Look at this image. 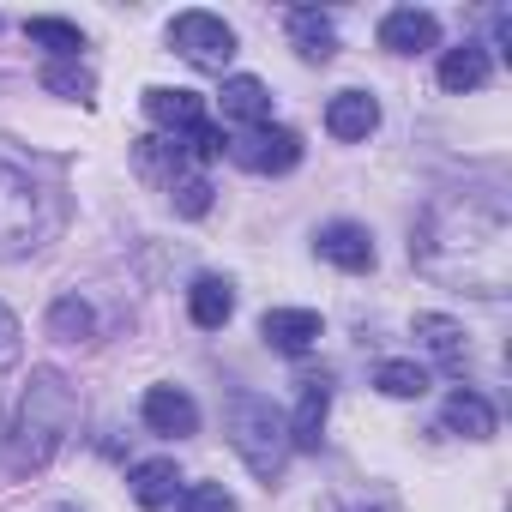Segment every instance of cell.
Returning a JSON list of instances; mask_svg holds the SVG:
<instances>
[{
	"label": "cell",
	"mask_w": 512,
	"mask_h": 512,
	"mask_svg": "<svg viewBox=\"0 0 512 512\" xmlns=\"http://www.w3.org/2000/svg\"><path fill=\"white\" fill-rule=\"evenodd\" d=\"M169 199H175V211H181V217H205V211H211V181L187 169L181 181H169Z\"/></svg>",
	"instance_id": "cell-26"
},
{
	"label": "cell",
	"mask_w": 512,
	"mask_h": 512,
	"mask_svg": "<svg viewBox=\"0 0 512 512\" xmlns=\"http://www.w3.org/2000/svg\"><path fill=\"white\" fill-rule=\"evenodd\" d=\"M127 482H133V500H139L145 512H169L175 494H181V470H175V458H145V464L127 470Z\"/></svg>",
	"instance_id": "cell-16"
},
{
	"label": "cell",
	"mask_w": 512,
	"mask_h": 512,
	"mask_svg": "<svg viewBox=\"0 0 512 512\" xmlns=\"http://www.w3.org/2000/svg\"><path fill=\"white\" fill-rule=\"evenodd\" d=\"M229 157L247 175H290L302 163V133H290V127H253V133L229 139Z\"/></svg>",
	"instance_id": "cell-6"
},
{
	"label": "cell",
	"mask_w": 512,
	"mask_h": 512,
	"mask_svg": "<svg viewBox=\"0 0 512 512\" xmlns=\"http://www.w3.org/2000/svg\"><path fill=\"white\" fill-rule=\"evenodd\" d=\"M374 386H380L386 398H422V392H428V368H422V362L392 356V362H380V368H374Z\"/></svg>",
	"instance_id": "cell-23"
},
{
	"label": "cell",
	"mask_w": 512,
	"mask_h": 512,
	"mask_svg": "<svg viewBox=\"0 0 512 512\" xmlns=\"http://www.w3.org/2000/svg\"><path fill=\"white\" fill-rule=\"evenodd\" d=\"M320 332H326V320H320L314 308H272V314L260 320V338H266L278 356H308V350L320 344Z\"/></svg>",
	"instance_id": "cell-10"
},
{
	"label": "cell",
	"mask_w": 512,
	"mask_h": 512,
	"mask_svg": "<svg viewBox=\"0 0 512 512\" xmlns=\"http://www.w3.org/2000/svg\"><path fill=\"white\" fill-rule=\"evenodd\" d=\"M374 127H380V103H374L368 91H338V97L326 103V133H332V139L356 145V139H368Z\"/></svg>",
	"instance_id": "cell-15"
},
{
	"label": "cell",
	"mask_w": 512,
	"mask_h": 512,
	"mask_svg": "<svg viewBox=\"0 0 512 512\" xmlns=\"http://www.w3.org/2000/svg\"><path fill=\"white\" fill-rule=\"evenodd\" d=\"M37 85L43 91H55V97H79V103H91V67H79V61H49L43 73H37Z\"/></svg>",
	"instance_id": "cell-24"
},
{
	"label": "cell",
	"mask_w": 512,
	"mask_h": 512,
	"mask_svg": "<svg viewBox=\"0 0 512 512\" xmlns=\"http://www.w3.org/2000/svg\"><path fill=\"white\" fill-rule=\"evenodd\" d=\"M217 109H223V121H235V127H272V91H266V79H253V73H235V79H223V91H217Z\"/></svg>",
	"instance_id": "cell-12"
},
{
	"label": "cell",
	"mask_w": 512,
	"mask_h": 512,
	"mask_svg": "<svg viewBox=\"0 0 512 512\" xmlns=\"http://www.w3.org/2000/svg\"><path fill=\"white\" fill-rule=\"evenodd\" d=\"M326 410H332V374H308L302 380V404L284 422L290 428V452H320L326 440Z\"/></svg>",
	"instance_id": "cell-9"
},
{
	"label": "cell",
	"mask_w": 512,
	"mask_h": 512,
	"mask_svg": "<svg viewBox=\"0 0 512 512\" xmlns=\"http://www.w3.org/2000/svg\"><path fill=\"white\" fill-rule=\"evenodd\" d=\"M380 49H392V55H428V49H440V19L428 7H392L380 19Z\"/></svg>",
	"instance_id": "cell-7"
},
{
	"label": "cell",
	"mask_w": 512,
	"mask_h": 512,
	"mask_svg": "<svg viewBox=\"0 0 512 512\" xmlns=\"http://www.w3.org/2000/svg\"><path fill=\"white\" fill-rule=\"evenodd\" d=\"M488 49L482 43H458V49H446L440 55V85L452 91V97H464V91H482L488 85Z\"/></svg>",
	"instance_id": "cell-17"
},
{
	"label": "cell",
	"mask_w": 512,
	"mask_h": 512,
	"mask_svg": "<svg viewBox=\"0 0 512 512\" xmlns=\"http://www.w3.org/2000/svg\"><path fill=\"white\" fill-rule=\"evenodd\" d=\"M187 314H193V326H205V332H217V326H229V314H235V290H229V278H193V290H187Z\"/></svg>",
	"instance_id": "cell-20"
},
{
	"label": "cell",
	"mask_w": 512,
	"mask_h": 512,
	"mask_svg": "<svg viewBox=\"0 0 512 512\" xmlns=\"http://www.w3.org/2000/svg\"><path fill=\"white\" fill-rule=\"evenodd\" d=\"M440 428H446V434H458V440H494L500 416H494V404H488L482 392L458 386V392L446 398V410H440Z\"/></svg>",
	"instance_id": "cell-14"
},
{
	"label": "cell",
	"mask_w": 512,
	"mask_h": 512,
	"mask_svg": "<svg viewBox=\"0 0 512 512\" xmlns=\"http://www.w3.org/2000/svg\"><path fill=\"white\" fill-rule=\"evenodd\" d=\"M25 37H31L37 49H49L55 61H79V49H85V31H79V25H67V19H31V25H25Z\"/></svg>",
	"instance_id": "cell-22"
},
{
	"label": "cell",
	"mask_w": 512,
	"mask_h": 512,
	"mask_svg": "<svg viewBox=\"0 0 512 512\" xmlns=\"http://www.w3.org/2000/svg\"><path fill=\"white\" fill-rule=\"evenodd\" d=\"M145 115H151L169 139H187V133L205 121V97H199V91H169V85H151V91H145Z\"/></svg>",
	"instance_id": "cell-13"
},
{
	"label": "cell",
	"mask_w": 512,
	"mask_h": 512,
	"mask_svg": "<svg viewBox=\"0 0 512 512\" xmlns=\"http://www.w3.org/2000/svg\"><path fill=\"white\" fill-rule=\"evenodd\" d=\"M61 229V193L43 187L25 163L0 157V260H31Z\"/></svg>",
	"instance_id": "cell-3"
},
{
	"label": "cell",
	"mask_w": 512,
	"mask_h": 512,
	"mask_svg": "<svg viewBox=\"0 0 512 512\" xmlns=\"http://www.w3.org/2000/svg\"><path fill=\"white\" fill-rule=\"evenodd\" d=\"M19 338H25V332H19V320H13V308H7V302H0V368H13V362H19Z\"/></svg>",
	"instance_id": "cell-27"
},
{
	"label": "cell",
	"mask_w": 512,
	"mask_h": 512,
	"mask_svg": "<svg viewBox=\"0 0 512 512\" xmlns=\"http://www.w3.org/2000/svg\"><path fill=\"white\" fill-rule=\"evenodd\" d=\"M416 338L428 344V356H434V362H446L452 374H464L470 344H464V326H458V320H446V314H416Z\"/></svg>",
	"instance_id": "cell-18"
},
{
	"label": "cell",
	"mask_w": 512,
	"mask_h": 512,
	"mask_svg": "<svg viewBox=\"0 0 512 512\" xmlns=\"http://www.w3.org/2000/svg\"><path fill=\"white\" fill-rule=\"evenodd\" d=\"M79 422V392L55 374V368H37L31 386H25V404H19V422H13V440H7V464L25 476V470H43L67 434Z\"/></svg>",
	"instance_id": "cell-2"
},
{
	"label": "cell",
	"mask_w": 512,
	"mask_h": 512,
	"mask_svg": "<svg viewBox=\"0 0 512 512\" xmlns=\"http://www.w3.org/2000/svg\"><path fill=\"white\" fill-rule=\"evenodd\" d=\"M314 247H320V260H332L338 272H374V235L362 223H350V217L326 223L314 235Z\"/></svg>",
	"instance_id": "cell-11"
},
{
	"label": "cell",
	"mask_w": 512,
	"mask_h": 512,
	"mask_svg": "<svg viewBox=\"0 0 512 512\" xmlns=\"http://www.w3.org/2000/svg\"><path fill=\"white\" fill-rule=\"evenodd\" d=\"M326 512H398V500H392V494H380L374 506H368V500H362V506H350V500H332Z\"/></svg>",
	"instance_id": "cell-28"
},
{
	"label": "cell",
	"mask_w": 512,
	"mask_h": 512,
	"mask_svg": "<svg viewBox=\"0 0 512 512\" xmlns=\"http://www.w3.org/2000/svg\"><path fill=\"white\" fill-rule=\"evenodd\" d=\"M175 512H241V506H235V494L223 482H187L175 494Z\"/></svg>",
	"instance_id": "cell-25"
},
{
	"label": "cell",
	"mask_w": 512,
	"mask_h": 512,
	"mask_svg": "<svg viewBox=\"0 0 512 512\" xmlns=\"http://www.w3.org/2000/svg\"><path fill=\"white\" fill-rule=\"evenodd\" d=\"M290 37H296V55H302V61H332V55H338V25H332V13L296 7V13H290Z\"/></svg>",
	"instance_id": "cell-19"
},
{
	"label": "cell",
	"mask_w": 512,
	"mask_h": 512,
	"mask_svg": "<svg viewBox=\"0 0 512 512\" xmlns=\"http://www.w3.org/2000/svg\"><path fill=\"white\" fill-rule=\"evenodd\" d=\"M229 446L241 452V464L253 476L272 488L284 476V458H290V428H284L278 404L260 398V392H235L229 398Z\"/></svg>",
	"instance_id": "cell-4"
},
{
	"label": "cell",
	"mask_w": 512,
	"mask_h": 512,
	"mask_svg": "<svg viewBox=\"0 0 512 512\" xmlns=\"http://www.w3.org/2000/svg\"><path fill=\"white\" fill-rule=\"evenodd\" d=\"M169 43H175V55L193 61L199 73H223V67L235 61V31H229L217 13H181V19L169 25Z\"/></svg>",
	"instance_id": "cell-5"
},
{
	"label": "cell",
	"mask_w": 512,
	"mask_h": 512,
	"mask_svg": "<svg viewBox=\"0 0 512 512\" xmlns=\"http://www.w3.org/2000/svg\"><path fill=\"white\" fill-rule=\"evenodd\" d=\"M139 410H145V428L163 434V440L199 434V404H193V392H181V386H151Z\"/></svg>",
	"instance_id": "cell-8"
},
{
	"label": "cell",
	"mask_w": 512,
	"mask_h": 512,
	"mask_svg": "<svg viewBox=\"0 0 512 512\" xmlns=\"http://www.w3.org/2000/svg\"><path fill=\"white\" fill-rule=\"evenodd\" d=\"M49 332H55L61 344H91V338H97L91 302H85V296H61V302L49 308Z\"/></svg>",
	"instance_id": "cell-21"
},
{
	"label": "cell",
	"mask_w": 512,
	"mask_h": 512,
	"mask_svg": "<svg viewBox=\"0 0 512 512\" xmlns=\"http://www.w3.org/2000/svg\"><path fill=\"white\" fill-rule=\"evenodd\" d=\"M410 260L452 290L500 302L512 284V211L500 193H440L410 241Z\"/></svg>",
	"instance_id": "cell-1"
},
{
	"label": "cell",
	"mask_w": 512,
	"mask_h": 512,
	"mask_svg": "<svg viewBox=\"0 0 512 512\" xmlns=\"http://www.w3.org/2000/svg\"><path fill=\"white\" fill-rule=\"evenodd\" d=\"M494 43L500 55H512V13H494Z\"/></svg>",
	"instance_id": "cell-29"
},
{
	"label": "cell",
	"mask_w": 512,
	"mask_h": 512,
	"mask_svg": "<svg viewBox=\"0 0 512 512\" xmlns=\"http://www.w3.org/2000/svg\"><path fill=\"white\" fill-rule=\"evenodd\" d=\"M61 512H73V506H61Z\"/></svg>",
	"instance_id": "cell-30"
}]
</instances>
